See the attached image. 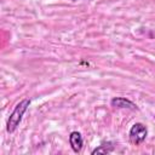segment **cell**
I'll return each mask as SVG.
<instances>
[{"mask_svg": "<svg viewBox=\"0 0 155 155\" xmlns=\"http://www.w3.org/2000/svg\"><path fill=\"white\" fill-rule=\"evenodd\" d=\"M29 105H30V99H28V98H24L19 103H17V105L15 107L13 111L10 114V117L7 120L6 130L8 133H12L17 128V126L22 121V117H23L24 113L27 111V109L29 108Z\"/></svg>", "mask_w": 155, "mask_h": 155, "instance_id": "cell-1", "label": "cell"}, {"mask_svg": "<svg viewBox=\"0 0 155 155\" xmlns=\"http://www.w3.org/2000/svg\"><path fill=\"white\" fill-rule=\"evenodd\" d=\"M128 136H130V140L133 144L138 145V144H140V143H143L145 140V138L148 136V128L142 122H136L131 127Z\"/></svg>", "mask_w": 155, "mask_h": 155, "instance_id": "cell-2", "label": "cell"}, {"mask_svg": "<svg viewBox=\"0 0 155 155\" xmlns=\"http://www.w3.org/2000/svg\"><path fill=\"white\" fill-rule=\"evenodd\" d=\"M69 144L75 153H80L84 147V139H82L81 133L78 131H73L69 136Z\"/></svg>", "mask_w": 155, "mask_h": 155, "instance_id": "cell-3", "label": "cell"}, {"mask_svg": "<svg viewBox=\"0 0 155 155\" xmlns=\"http://www.w3.org/2000/svg\"><path fill=\"white\" fill-rule=\"evenodd\" d=\"M110 104L114 108H127V109H131V110H136L137 109V105L132 101H130V99H127L125 97H114L110 101Z\"/></svg>", "mask_w": 155, "mask_h": 155, "instance_id": "cell-4", "label": "cell"}, {"mask_svg": "<svg viewBox=\"0 0 155 155\" xmlns=\"http://www.w3.org/2000/svg\"><path fill=\"white\" fill-rule=\"evenodd\" d=\"M114 147H115V143L113 142H103L101 145H98L96 149L92 150V155H96V154H109L114 150Z\"/></svg>", "mask_w": 155, "mask_h": 155, "instance_id": "cell-5", "label": "cell"}]
</instances>
